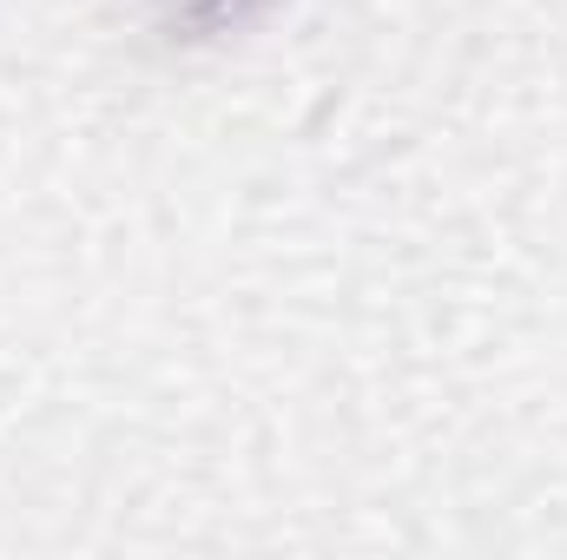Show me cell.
<instances>
[{"instance_id": "6da1fadb", "label": "cell", "mask_w": 567, "mask_h": 560, "mask_svg": "<svg viewBox=\"0 0 567 560\" xmlns=\"http://www.w3.org/2000/svg\"><path fill=\"white\" fill-rule=\"evenodd\" d=\"M165 7V20H172V33H225V27H245L265 0H158Z\"/></svg>"}]
</instances>
